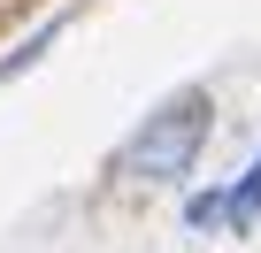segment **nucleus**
Listing matches in <instances>:
<instances>
[{
  "label": "nucleus",
  "mask_w": 261,
  "mask_h": 253,
  "mask_svg": "<svg viewBox=\"0 0 261 253\" xmlns=\"http://www.w3.org/2000/svg\"><path fill=\"white\" fill-rule=\"evenodd\" d=\"M261 222V154H253V169L230 184V230H253Z\"/></svg>",
  "instance_id": "f03ea898"
},
{
  "label": "nucleus",
  "mask_w": 261,
  "mask_h": 253,
  "mask_svg": "<svg viewBox=\"0 0 261 253\" xmlns=\"http://www.w3.org/2000/svg\"><path fill=\"white\" fill-rule=\"evenodd\" d=\"M185 222H192V230L230 222V192H215V184H207V192H192V200H185Z\"/></svg>",
  "instance_id": "7ed1b4c3"
},
{
  "label": "nucleus",
  "mask_w": 261,
  "mask_h": 253,
  "mask_svg": "<svg viewBox=\"0 0 261 253\" xmlns=\"http://www.w3.org/2000/svg\"><path fill=\"white\" fill-rule=\"evenodd\" d=\"M200 138H207V92H177L169 107H154L139 123V138L123 146V169L139 184H177L200 161Z\"/></svg>",
  "instance_id": "f257e3e1"
}]
</instances>
